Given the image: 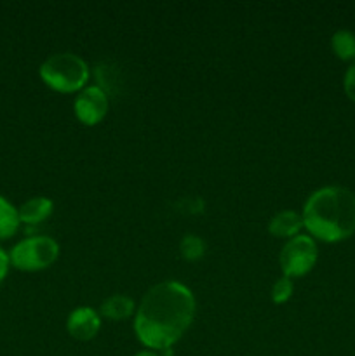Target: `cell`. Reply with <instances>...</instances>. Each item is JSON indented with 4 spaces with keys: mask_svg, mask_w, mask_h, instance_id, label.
I'll return each mask as SVG.
<instances>
[{
    "mask_svg": "<svg viewBox=\"0 0 355 356\" xmlns=\"http://www.w3.org/2000/svg\"><path fill=\"white\" fill-rule=\"evenodd\" d=\"M9 263H10L9 256L0 249V284H2V280L6 278L7 270H9Z\"/></svg>",
    "mask_w": 355,
    "mask_h": 356,
    "instance_id": "cell-16",
    "label": "cell"
},
{
    "mask_svg": "<svg viewBox=\"0 0 355 356\" xmlns=\"http://www.w3.org/2000/svg\"><path fill=\"white\" fill-rule=\"evenodd\" d=\"M40 76L58 92H75L86 87L89 80V66L73 52H58L42 63Z\"/></svg>",
    "mask_w": 355,
    "mask_h": 356,
    "instance_id": "cell-3",
    "label": "cell"
},
{
    "mask_svg": "<svg viewBox=\"0 0 355 356\" xmlns=\"http://www.w3.org/2000/svg\"><path fill=\"white\" fill-rule=\"evenodd\" d=\"M315 240L308 235H296L287 240L281 252V268L284 277L294 278L308 273L317 263Z\"/></svg>",
    "mask_w": 355,
    "mask_h": 356,
    "instance_id": "cell-5",
    "label": "cell"
},
{
    "mask_svg": "<svg viewBox=\"0 0 355 356\" xmlns=\"http://www.w3.org/2000/svg\"><path fill=\"white\" fill-rule=\"evenodd\" d=\"M195 298L180 282H160L153 285L139 302L134 330L138 339L153 350H171L191 325Z\"/></svg>",
    "mask_w": 355,
    "mask_h": 356,
    "instance_id": "cell-1",
    "label": "cell"
},
{
    "mask_svg": "<svg viewBox=\"0 0 355 356\" xmlns=\"http://www.w3.org/2000/svg\"><path fill=\"white\" fill-rule=\"evenodd\" d=\"M292 291H294V285H292L291 278H278L274 284V287H271V301L277 302V305H282V302H285L287 299H291Z\"/></svg>",
    "mask_w": 355,
    "mask_h": 356,
    "instance_id": "cell-14",
    "label": "cell"
},
{
    "mask_svg": "<svg viewBox=\"0 0 355 356\" xmlns=\"http://www.w3.org/2000/svg\"><path fill=\"white\" fill-rule=\"evenodd\" d=\"M73 111L82 124H97L108 113V94L97 86L84 87L79 96L75 97Z\"/></svg>",
    "mask_w": 355,
    "mask_h": 356,
    "instance_id": "cell-6",
    "label": "cell"
},
{
    "mask_svg": "<svg viewBox=\"0 0 355 356\" xmlns=\"http://www.w3.org/2000/svg\"><path fill=\"white\" fill-rule=\"evenodd\" d=\"M343 87H345V92H347V96L355 103V61L348 66L347 73H345Z\"/></svg>",
    "mask_w": 355,
    "mask_h": 356,
    "instance_id": "cell-15",
    "label": "cell"
},
{
    "mask_svg": "<svg viewBox=\"0 0 355 356\" xmlns=\"http://www.w3.org/2000/svg\"><path fill=\"white\" fill-rule=\"evenodd\" d=\"M59 256V245L51 236H31L10 250L9 261L23 271H38L49 268Z\"/></svg>",
    "mask_w": 355,
    "mask_h": 356,
    "instance_id": "cell-4",
    "label": "cell"
},
{
    "mask_svg": "<svg viewBox=\"0 0 355 356\" xmlns=\"http://www.w3.org/2000/svg\"><path fill=\"white\" fill-rule=\"evenodd\" d=\"M132 313H134V301L124 294L111 296V298L104 299L103 305H101V315L113 320V322L129 318Z\"/></svg>",
    "mask_w": 355,
    "mask_h": 356,
    "instance_id": "cell-10",
    "label": "cell"
},
{
    "mask_svg": "<svg viewBox=\"0 0 355 356\" xmlns=\"http://www.w3.org/2000/svg\"><path fill=\"white\" fill-rule=\"evenodd\" d=\"M52 209H54L52 200H49L45 197H35L24 202L19 207V211H17V214H19L21 222L38 225V222L45 221L52 214Z\"/></svg>",
    "mask_w": 355,
    "mask_h": 356,
    "instance_id": "cell-9",
    "label": "cell"
},
{
    "mask_svg": "<svg viewBox=\"0 0 355 356\" xmlns=\"http://www.w3.org/2000/svg\"><path fill=\"white\" fill-rule=\"evenodd\" d=\"M100 315L89 306H80V308L73 309L66 322L70 336L75 337L77 341H90L100 332Z\"/></svg>",
    "mask_w": 355,
    "mask_h": 356,
    "instance_id": "cell-7",
    "label": "cell"
},
{
    "mask_svg": "<svg viewBox=\"0 0 355 356\" xmlns=\"http://www.w3.org/2000/svg\"><path fill=\"white\" fill-rule=\"evenodd\" d=\"M180 252L183 259L187 261H197L204 256L205 243L200 236L197 235H187L180 243Z\"/></svg>",
    "mask_w": 355,
    "mask_h": 356,
    "instance_id": "cell-13",
    "label": "cell"
},
{
    "mask_svg": "<svg viewBox=\"0 0 355 356\" xmlns=\"http://www.w3.org/2000/svg\"><path fill=\"white\" fill-rule=\"evenodd\" d=\"M303 226L322 242H341L355 233V193L343 186L313 191L303 207Z\"/></svg>",
    "mask_w": 355,
    "mask_h": 356,
    "instance_id": "cell-2",
    "label": "cell"
},
{
    "mask_svg": "<svg viewBox=\"0 0 355 356\" xmlns=\"http://www.w3.org/2000/svg\"><path fill=\"white\" fill-rule=\"evenodd\" d=\"M19 222L17 209H14V205L6 198L0 197V240L13 236L19 228Z\"/></svg>",
    "mask_w": 355,
    "mask_h": 356,
    "instance_id": "cell-11",
    "label": "cell"
},
{
    "mask_svg": "<svg viewBox=\"0 0 355 356\" xmlns=\"http://www.w3.org/2000/svg\"><path fill=\"white\" fill-rule=\"evenodd\" d=\"M334 54L343 61H352L355 59V33L348 30H338L331 38Z\"/></svg>",
    "mask_w": 355,
    "mask_h": 356,
    "instance_id": "cell-12",
    "label": "cell"
},
{
    "mask_svg": "<svg viewBox=\"0 0 355 356\" xmlns=\"http://www.w3.org/2000/svg\"><path fill=\"white\" fill-rule=\"evenodd\" d=\"M303 228V218L301 214L294 211H281L270 219L268 225V232L274 236H281V238H289V236L299 235V229Z\"/></svg>",
    "mask_w": 355,
    "mask_h": 356,
    "instance_id": "cell-8",
    "label": "cell"
},
{
    "mask_svg": "<svg viewBox=\"0 0 355 356\" xmlns=\"http://www.w3.org/2000/svg\"><path fill=\"white\" fill-rule=\"evenodd\" d=\"M136 356H157L153 351H141V353H138Z\"/></svg>",
    "mask_w": 355,
    "mask_h": 356,
    "instance_id": "cell-17",
    "label": "cell"
}]
</instances>
